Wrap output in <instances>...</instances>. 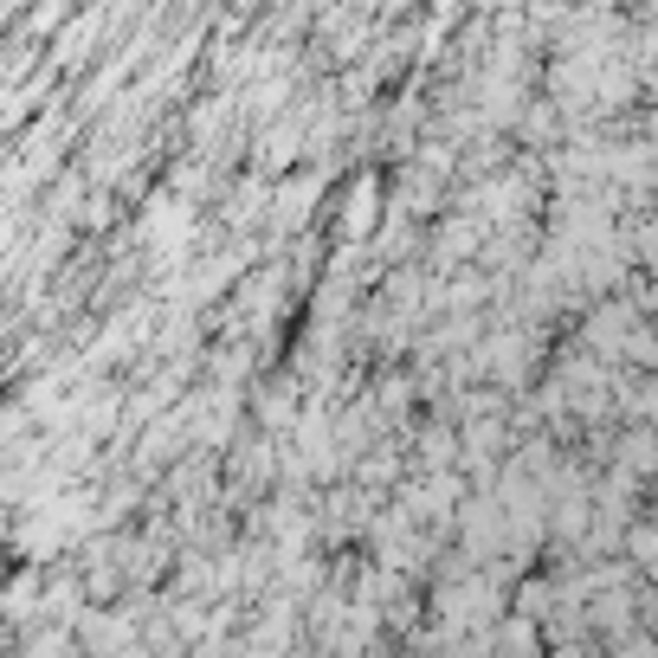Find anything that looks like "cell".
<instances>
[{
  "label": "cell",
  "mask_w": 658,
  "mask_h": 658,
  "mask_svg": "<svg viewBox=\"0 0 658 658\" xmlns=\"http://www.w3.org/2000/svg\"><path fill=\"white\" fill-rule=\"evenodd\" d=\"M143 239L155 246V265H175L188 246H194V207L181 201H155L143 214Z\"/></svg>",
  "instance_id": "cell-1"
},
{
  "label": "cell",
  "mask_w": 658,
  "mask_h": 658,
  "mask_svg": "<svg viewBox=\"0 0 658 658\" xmlns=\"http://www.w3.org/2000/svg\"><path fill=\"white\" fill-rule=\"evenodd\" d=\"M323 194V181L316 175H303V181H291V188H278L272 201H278V226H297V219L310 214V201Z\"/></svg>",
  "instance_id": "cell-2"
},
{
  "label": "cell",
  "mask_w": 658,
  "mask_h": 658,
  "mask_svg": "<svg viewBox=\"0 0 658 658\" xmlns=\"http://www.w3.org/2000/svg\"><path fill=\"white\" fill-rule=\"evenodd\" d=\"M491 658H536V626L529 620H504V633L484 646Z\"/></svg>",
  "instance_id": "cell-3"
},
{
  "label": "cell",
  "mask_w": 658,
  "mask_h": 658,
  "mask_svg": "<svg viewBox=\"0 0 658 658\" xmlns=\"http://www.w3.org/2000/svg\"><path fill=\"white\" fill-rule=\"evenodd\" d=\"M374 201H381V188H374V181H356V207H349V214H343V226H349V239H362L368 226H374Z\"/></svg>",
  "instance_id": "cell-4"
},
{
  "label": "cell",
  "mask_w": 658,
  "mask_h": 658,
  "mask_svg": "<svg viewBox=\"0 0 658 658\" xmlns=\"http://www.w3.org/2000/svg\"><path fill=\"white\" fill-rule=\"evenodd\" d=\"M297 148H303V130H297V117H291V123H278V130L265 136V161L285 168V161H297Z\"/></svg>",
  "instance_id": "cell-5"
},
{
  "label": "cell",
  "mask_w": 658,
  "mask_h": 658,
  "mask_svg": "<svg viewBox=\"0 0 658 658\" xmlns=\"http://www.w3.org/2000/svg\"><path fill=\"white\" fill-rule=\"evenodd\" d=\"M646 458H653V439L633 433V439H626V471H646Z\"/></svg>",
  "instance_id": "cell-6"
}]
</instances>
